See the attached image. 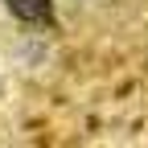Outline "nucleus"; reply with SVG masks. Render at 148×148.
<instances>
[{
  "label": "nucleus",
  "mask_w": 148,
  "mask_h": 148,
  "mask_svg": "<svg viewBox=\"0 0 148 148\" xmlns=\"http://www.w3.org/2000/svg\"><path fill=\"white\" fill-rule=\"evenodd\" d=\"M12 16H21L25 25H53V12H49V0H4Z\"/></svg>",
  "instance_id": "nucleus-1"
}]
</instances>
